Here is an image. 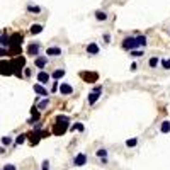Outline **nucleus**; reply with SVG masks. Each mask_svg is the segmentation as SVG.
Instances as JSON below:
<instances>
[{
	"mask_svg": "<svg viewBox=\"0 0 170 170\" xmlns=\"http://www.w3.org/2000/svg\"><path fill=\"white\" fill-rule=\"evenodd\" d=\"M39 111L36 109V106H33V109H31V119H27V124H34V122L39 121Z\"/></svg>",
	"mask_w": 170,
	"mask_h": 170,
	"instance_id": "15",
	"label": "nucleus"
},
{
	"mask_svg": "<svg viewBox=\"0 0 170 170\" xmlns=\"http://www.w3.org/2000/svg\"><path fill=\"white\" fill-rule=\"evenodd\" d=\"M46 56L48 58H60V56H63V49L60 46H49V48H46Z\"/></svg>",
	"mask_w": 170,
	"mask_h": 170,
	"instance_id": "9",
	"label": "nucleus"
},
{
	"mask_svg": "<svg viewBox=\"0 0 170 170\" xmlns=\"http://www.w3.org/2000/svg\"><path fill=\"white\" fill-rule=\"evenodd\" d=\"M58 92L61 94V95H71V94H73V87H71L70 83H67V82H61V83L58 85Z\"/></svg>",
	"mask_w": 170,
	"mask_h": 170,
	"instance_id": "10",
	"label": "nucleus"
},
{
	"mask_svg": "<svg viewBox=\"0 0 170 170\" xmlns=\"http://www.w3.org/2000/svg\"><path fill=\"white\" fill-rule=\"evenodd\" d=\"M4 153H5V148L2 146V145H0V155H4Z\"/></svg>",
	"mask_w": 170,
	"mask_h": 170,
	"instance_id": "41",
	"label": "nucleus"
},
{
	"mask_svg": "<svg viewBox=\"0 0 170 170\" xmlns=\"http://www.w3.org/2000/svg\"><path fill=\"white\" fill-rule=\"evenodd\" d=\"M49 77L53 78V80H61L63 77H65V70H63V68H56L55 71H53V73H49Z\"/></svg>",
	"mask_w": 170,
	"mask_h": 170,
	"instance_id": "17",
	"label": "nucleus"
},
{
	"mask_svg": "<svg viewBox=\"0 0 170 170\" xmlns=\"http://www.w3.org/2000/svg\"><path fill=\"white\" fill-rule=\"evenodd\" d=\"M160 65V58L158 56H152V58L148 60V67L150 68H156Z\"/></svg>",
	"mask_w": 170,
	"mask_h": 170,
	"instance_id": "25",
	"label": "nucleus"
},
{
	"mask_svg": "<svg viewBox=\"0 0 170 170\" xmlns=\"http://www.w3.org/2000/svg\"><path fill=\"white\" fill-rule=\"evenodd\" d=\"M2 170H17V165H15V163H5V165L2 167Z\"/></svg>",
	"mask_w": 170,
	"mask_h": 170,
	"instance_id": "34",
	"label": "nucleus"
},
{
	"mask_svg": "<svg viewBox=\"0 0 170 170\" xmlns=\"http://www.w3.org/2000/svg\"><path fill=\"white\" fill-rule=\"evenodd\" d=\"M12 67V75H15L17 78H22V68H26V56H15L10 61Z\"/></svg>",
	"mask_w": 170,
	"mask_h": 170,
	"instance_id": "2",
	"label": "nucleus"
},
{
	"mask_svg": "<svg viewBox=\"0 0 170 170\" xmlns=\"http://www.w3.org/2000/svg\"><path fill=\"white\" fill-rule=\"evenodd\" d=\"M0 170H2V168H0Z\"/></svg>",
	"mask_w": 170,
	"mask_h": 170,
	"instance_id": "42",
	"label": "nucleus"
},
{
	"mask_svg": "<svg viewBox=\"0 0 170 170\" xmlns=\"http://www.w3.org/2000/svg\"><path fill=\"white\" fill-rule=\"evenodd\" d=\"M100 95H102V85H97V87H94V90L89 94V97H87V102H89V106H94V104L97 102V100L100 99Z\"/></svg>",
	"mask_w": 170,
	"mask_h": 170,
	"instance_id": "4",
	"label": "nucleus"
},
{
	"mask_svg": "<svg viewBox=\"0 0 170 170\" xmlns=\"http://www.w3.org/2000/svg\"><path fill=\"white\" fill-rule=\"evenodd\" d=\"M7 56V48H0V58H5Z\"/></svg>",
	"mask_w": 170,
	"mask_h": 170,
	"instance_id": "36",
	"label": "nucleus"
},
{
	"mask_svg": "<svg viewBox=\"0 0 170 170\" xmlns=\"http://www.w3.org/2000/svg\"><path fill=\"white\" fill-rule=\"evenodd\" d=\"M95 155L99 156V158H107V150H106V148H99L95 152Z\"/></svg>",
	"mask_w": 170,
	"mask_h": 170,
	"instance_id": "31",
	"label": "nucleus"
},
{
	"mask_svg": "<svg viewBox=\"0 0 170 170\" xmlns=\"http://www.w3.org/2000/svg\"><path fill=\"white\" fill-rule=\"evenodd\" d=\"M36 80H37V83L39 85H48L49 83V80H51V77H49V73L46 70H39L37 71V77H36Z\"/></svg>",
	"mask_w": 170,
	"mask_h": 170,
	"instance_id": "8",
	"label": "nucleus"
},
{
	"mask_svg": "<svg viewBox=\"0 0 170 170\" xmlns=\"http://www.w3.org/2000/svg\"><path fill=\"white\" fill-rule=\"evenodd\" d=\"M136 37V41H138V48H145V46H146V43H148V39H146V36H145V34H140V36H134Z\"/></svg>",
	"mask_w": 170,
	"mask_h": 170,
	"instance_id": "24",
	"label": "nucleus"
},
{
	"mask_svg": "<svg viewBox=\"0 0 170 170\" xmlns=\"http://www.w3.org/2000/svg\"><path fill=\"white\" fill-rule=\"evenodd\" d=\"M160 133H162V134H168L170 133V121H168V119L162 121V124H160Z\"/></svg>",
	"mask_w": 170,
	"mask_h": 170,
	"instance_id": "22",
	"label": "nucleus"
},
{
	"mask_svg": "<svg viewBox=\"0 0 170 170\" xmlns=\"http://www.w3.org/2000/svg\"><path fill=\"white\" fill-rule=\"evenodd\" d=\"M83 129H85V126L82 124V122H75V124H71V126H70V131H73V133H75V131L82 133Z\"/></svg>",
	"mask_w": 170,
	"mask_h": 170,
	"instance_id": "29",
	"label": "nucleus"
},
{
	"mask_svg": "<svg viewBox=\"0 0 170 170\" xmlns=\"http://www.w3.org/2000/svg\"><path fill=\"white\" fill-rule=\"evenodd\" d=\"M0 143H2V146H4V148H9L12 143H14V140H12V136H2Z\"/></svg>",
	"mask_w": 170,
	"mask_h": 170,
	"instance_id": "26",
	"label": "nucleus"
},
{
	"mask_svg": "<svg viewBox=\"0 0 170 170\" xmlns=\"http://www.w3.org/2000/svg\"><path fill=\"white\" fill-rule=\"evenodd\" d=\"M58 85H60V83H58L56 80L53 82V85H51V92H56V90H58Z\"/></svg>",
	"mask_w": 170,
	"mask_h": 170,
	"instance_id": "38",
	"label": "nucleus"
},
{
	"mask_svg": "<svg viewBox=\"0 0 170 170\" xmlns=\"http://www.w3.org/2000/svg\"><path fill=\"white\" fill-rule=\"evenodd\" d=\"M68 122H70V118H68V116H56L51 134H56V136L65 134V133H67V129H68Z\"/></svg>",
	"mask_w": 170,
	"mask_h": 170,
	"instance_id": "1",
	"label": "nucleus"
},
{
	"mask_svg": "<svg viewBox=\"0 0 170 170\" xmlns=\"http://www.w3.org/2000/svg\"><path fill=\"white\" fill-rule=\"evenodd\" d=\"M29 31H31V34H33V36H37V34H41L43 31H44V27H43V24H33Z\"/></svg>",
	"mask_w": 170,
	"mask_h": 170,
	"instance_id": "20",
	"label": "nucleus"
},
{
	"mask_svg": "<svg viewBox=\"0 0 170 170\" xmlns=\"http://www.w3.org/2000/svg\"><path fill=\"white\" fill-rule=\"evenodd\" d=\"M104 43H106V44L111 43V34H104Z\"/></svg>",
	"mask_w": 170,
	"mask_h": 170,
	"instance_id": "37",
	"label": "nucleus"
},
{
	"mask_svg": "<svg viewBox=\"0 0 170 170\" xmlns=\"http://www.w3.org/2000/svg\"><path fill=\"white\" fill-rule=\"evenodd\" d=\"M143 55H145V49H133V51H129L131 58H141Z\"/></svg>",
	"mask_w": 170,
	"mask_h": 170,
	"instance_id": "30",
	"label": "nucleus"
},
{
	"mask_svg": "<svg viewBox=\"0 0 170 170\" xmlns=\"http://www.w3.org/2000/svg\"><path fill=\"white\" fill-rule=\"evenodd\" d=\"M0 75H12V67H10V61H5L2 60L0 61Z\"/></svg>",
	"mask_w": 170,
	"mask_h": 170,
	"instance_id": "11",
	"label": "nucleus"
},
{
	"mask_svg": "<svg viewBox=\"0 0 170 170\" xmlns=\"http://www.w3.org/2000/svg\"><path fill=\"white\" fill-rule=\"evenodd\" d=\"M138 70V65L136 63H133V65H131V71H136Z\"/></svg>",
	"mask_w": 170,
	"mask_h": 170,
	"instance_id": "40",
	"label": "nucleus"
},
{
	"mask_svg": "<svg viewBox=\"0 0 170 170\" xmlns=\"http://www.w3.org/2000/svg\"><path fill=\"white\" fill-rule=\"evenodd\" d=\"M24 43V34L22 33H14L10 34V39H9V46H22Z\"/></svg>",
	"mask_w": 170,
	"mask_h": 170,
	"instance_id": "6",
	"label": "nucleus"
},
{
	"mask_svg": "<svg viewBox=\"0 0 170 170\" xmlns=\"http://www.w3.org/2000/svg\"><path fill=\"white\" fill-rule=\"evenodd\" d=\"M31 73H33V68H29V67H26V70H24V73H22V77H31Z\"/></svg>",
	"mask_w": 170,
	"mask_h": 170,
	"instance_id": "35",
	"label": "nucleus"
},
{
	"mask_svg": "<svg viewBox=\"0 0 170 170\" xmlns=\"http://www.w3.org/2000/svg\"><path fill=\"white\" fill-rule=\"evenodd\" d=\"M41 10H43V9H41L39 5H34V4H27V12H31V14H39Z\"/></svg>",
	"mask_w": 170,
	"mask_h": 170,
	"instance_id": "27",
	"label": "nucleus"
},
{
	"mask_svg": "<svg viewBox=\"0 0 170 170\" xmlns=\"http://www.w3.org/2000/svg\"><path fill=\"white\" fill-rule=\"evenodd\" d=\"M27 140H29V143L33 145H37L41 141V138H39V133H37V131H31V133H27Z\"/></svg>",
	"mask_w": 170,
	"mask_h": 170,
	"instance_id": "16",
	"label": "nucleus"
},
{
	"mask_svg": "<svg viewBox=\"0 0 170 170\" xmlns=\"http://www.w3.org/2000/svg\"><path fill=\"white\" fill-rule=\"evenodd\" d=\"M122 49H126V51H133V49H140L138 48V41L134 36H128L122 39Z\"/></svg>",
	"mask_w": 170,
	"mask_h": 170,
	"instance_id": "3",
	"label": "nucleus"
},
{
	"mask_svg": "<svg viewBox=\"0 0 170 170\" xmlns=\"http://www.w3.org/2000/svg\"><path fill=\"white\" fill-rule=\"evenodd\" d=\"M138 145V138H131V140H126V146L128 148H134Z\"/></svg>",
	"mask_w": 170,
	"mask_h": 170,
	"instance_id": "32",
	"label": "nucleus"
},
{
	"mask_svg": "<svg viewBox=\"0 0 170 170\" xmlns=\"http://www.w3.org/2000/svg\"><path fill=\"white\" fill-rule=\"evenodd\" d=\"M41 49H43V46H41L39 41H36V43H31V44L27 46V55L33 56V58H36V56L41 55Z\"/></svg>",
	"mask_w": 170,
	"mask_h": 170,
	"instance_id": "5",
	"label": "nucleus"
},
{
	"mask_svg": "<svg viewBox=\"0 0 170 170\" xmlns=\"http://www.w3.org/2000/svg\"><path fill=\"white\" fill-rule=\"evenodd\" d=\"M48 106H49V97H46V99L39 100V102L36 104V109L37 111H44V109H48Z\"/></svg>",
	"mask_w": 170,
	"mask_h": 170,
	"instance_id": "21",
	"label": "nucleus"
},
{
	"mask_svg": "<svg viewBox=\"0 0 170 170\" xmlns=\"http://www.w3.org/2000/svg\"><path fill=\"white\" fill-rule=\"evenodd\" d=\"M48 63H49V58L46 55H39L34 58V67L39 68V70H44L46 67H48Z\"/></svg>",
	"mask_w": 170,
	"mask_h": 170,
	"instance_id": "7",
	"label": "nucleus"
},
{
	"mask_svg": "<svg viewBox=\"0 0 170 170\" xmlns=\"http://www.w3.org/2000/svg\"><path fill=\"white\" fill-rule=\"evenodd\" d=\"M33 89H34V92H36L39 97H44V99H46V97H49V92L44 89V87H43V85L34 83V85H33Z\"/></svg>",
	"mask_w": 170,
	"mask_h": 170,
	"instance_id": "13",
	"label": "nucleus"
},
{
	"mask_svg": "<svg viewBox=\"0 0 170 170\" xmlns=\"http://www.w3.org/2000/svg\"><path fill=\"white\" fill-rule=\"evenodd\" d=\"M41 170H49V162H48V160L43 162V168H41Z\"/></svg>",
	"mask_w": 170,
	"mask_h": 170,
	"instance_id": "39",
	"label": "nucleus"
},
{
	"mask_svg": "<svg viewBox=\"0 0 170 170\" xmlns=\"http://www.w3.org/2000/svg\"><path fill=\"white\" fill-rule=\"evenodd\" d=\"M87 160H89V158H87L85 153H78V155L73 158V165L75 167H83L85 163H87Z\"/></svg>",
	"mask_w": 170,
	"mask_h": 170,
	"instance_id": "12",
	"label": "nucleus"
},
{
	"mask_svg": "<svg viewBox=\"0 0 170 170\" xmlns=\"http://www.w3.org/2000/svg\"><path fill=\"white\" fill-rule=\"evenodd\" d=\"M94 17H95L99 22H100V21H102V22H106V21H107V12H104V10H95Z\"/></svg>",
	"mask_w": 170,
	"mask_h": 170,
	"instance_id": "23",
	"label": "nucleus"
},
{
	"mask_svg": "<svg viewBox=\"0 0 170 170\" xmlns=\"http://www.w3.org/2000/svg\"><path fill=\"white\" fill-rule=\"evenodd\" d=\"M82 78H85L87 82H95L97 73H87V71H83V73H82Z\"/></svg>",
	"mask_w": 170,
	"mask_h": 170,
	"instance_id": "28",
	"label": "nucleus"
},
{
	"mask_svg": "<svg viewBox=\"0 0 170 170\" xmlns=\"http://www.w3.org/2000/svg\"><path fill=\"white\" fill-rule=\"evenodd\" d=\"M27 141V134L26 133H21L19 136H15L14 140V146H21V145H24Z\"/></svg>",
	"mask_w": 170,
	"mask_h": 170,
	"instance_id": "19",
	"label": "nucleus"
},
{
	"mask_svg": "<svg viewBox=\"0 0 170 170\" xmlns=\"http://www.w3.org/2000/svg\"><path fill=\"white\" fill-rule=\"evenodd\" d=\"M160 65H162V68H163V70H170V58L160 60Z\"/></svg>",
	"mask_w": 170,
	"mask_h": 170,
	"instance_id": "33",
	"label": "nucleus"
},
{
	"mask_svg": "<svg viewBox=\"0 0 170 170\" xmlns=\"http://www.w3.org/2000/svg\"><path fill=\"white\" fill-rule=\"evenodd\" d=\"M9 39H10V34L7 33L0 34V48H9Z\"/></svg>",
	"mask_w": 170,
	"mask_h": 170,
	"instance_id": "18",
	"label": "nucleus"
},
{
	"mask_svg": "<svg viewBox=\"0 0 170 170\" xmlns=\"http://www.w3.org/2000/svg\"><path fill=\"white\" fill-rule=\"evenodd\" d=\"M99 51H100V48H99L97 43H89V44H87V55H89V56L99 55Z\"/></svg>",
	"mask_w": 170,
	"mask_h": 170,
	"instance_id": "14",
	"label": "nucleus"
}]
</instances>
